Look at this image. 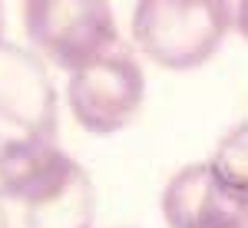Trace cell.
Returning <instances> with one entry per match:
<instances>
[{
    "label": "cell",
    "mask_w": 248,
    "mask_h": 228,
    "mask_svg": "<svg viewBox=\"0 0 248 228\" xmlns=\"http://www.w3.org/2000/svg\"><path fill=\"white\" fill-rule=\"evenodd\" d=\"M129 27L142 57L172 73L205 66L229 37L209 0H136Z\"/></svg>",
    "instance_id": "cell-1"
},
{
    "label": "cell",
    "mask_w": 248,
    "mask_h": 228,
    "mask_svg": "<svg viewBox=\"0 0 248 228\" xmlns=\"http://www.w3.org/2000/svg\"><path fill=\"white\" fill-rule=\"evenodd\" d=\"M23 30L33 53L66 73L119 46L109 0H23Z\"/></svg>",
    "instance_id": "cell-2"
},
{
    "label": "cell",
    "mask_w": 248,
    "mask_h": 228,
    "mask_svg": "<svg viewBox=\"0 0 248 228\" xmlns=\"http://www.w3.org/2000/svg\"><path fill=\"white\" fill-rule=\"evenodd\" d=\"M142 66L123 43L77 66L66 79V109L79 129L90 136H113L126 129L142 109Z\"/></svg>",
    "instance_id": "cell-3"
},
{
    "label": "cell",
    "mask_w": 248,
    "mask_h": 228,
    "mask_svg": "<svg viewBox=\"0 0 248 228\" xmlns=\"http://www.w3.org/2000/svg\"><path fill=\"white\" fill-rule=\"evenodd\" d=\"M60 96L50 79L46 60L0 40V122L14 133L57 139Z\"/></svg>",
    "instance_id": "cell-4"
},
{
    "label": "cell",
    "mask_w": 248,
    "mask_h": 228,
    "mask_svg": "<svg viewBox=\"0 0 248 228\" xmlns=\"http://www.w3.org/2000/svg\"><path fill=\"white\" fill-rule=\"evenodd\" d=\"M159 209L169 228H248V192L225 185L209 162H192L162 189Z\"/></svg>",
    "instance_id": "cell-5"
},
{
    "label": "cell",
    "mask_w": 248,
    "mask_h": 228,
    "mask_svg": "<svg viewBox=\"0 0 248 228\" xmlns=\"http://www.w3.org/2000/svg\"><path fill=\"white\" fill-rule=\"evenodd\" d=\"M73 162L77 159L66 155L50 136H7L0 142V195L23 205L50 189Z\"/></svg>",
    "instance_id": "cell-6"
},
{
    "label": "cell",
    "mask_w": 248,
    "mask_h": 228,
    "mask_svg": "<svg viewBox=\"0 0 248 228\" xmlns=\"http://www.w3.org/2000/svg\"><path fill=\"white\" fill-rule=\"evenodd\" d=\"M96 185L79 162L60 175L46 192L23 202V228H93Z\"/></svg>",
    "instance_id": "cell-7"
},
{
    "label": "cell",
    "mask_w": 248,
    "mask_h": 228,
    "mask_svg": "<svg viewBox=\"0 0 248 228\" xmlns=\"http://www.w3.org/2000/svg\"><path fill=\"white\" fill-rule=\"evenodd\" d=\"M209 169L232 189L248 192V119H242L238 126H232L229 133L218 139V146L209 159Z\"/></svg>",
    "instance_id": "cell-8"
},
{
    "label": "cell",
    "mask_w": 248,
    "mask_h": 228,
    "mask_svg": "<svg viewBox=\"0 0 248 228\" xmlns=\"http://www.w3.org/2000/svg\"><path fill=\"white\" fill-rule=\"evenodd\" d=\"M225 33H235L248 43V0H209Z\"/></svg>",
    "instance_id": "cell-9"
},
{
    "label": "cell",
    "mask_w": 248,
    "mask_h": 228,
    "mask_svg": "<svg viewBox=\"0 0 248 228\" xmlns=\"http://www.w3.org/2000/svg\"><path fill=\"white\" fill-rule=\"evenodd\" d=\"M0 228H10V212H7V198L0 195Z\"/></svg>",
    "instance_id": "cell-10"
},
{
    "label": "cell",
    "mask_w": 248,
    "mask_h": 228,
    "mask_svg": "<svg viewBox=\"0 0 248 228\" xmlns=\"http://www.w3.org/2000/svg\"><path fill=\"white\" fill-rule=\"evenodd\" d=\"M3 27H7V14H3V0H0V40H3Z\"/></svg>",
    "instance_id": "cell-11"
},
{
    "label": "cell",
    "mask_w": 248,
    "mask_h": 228,
    "mask_svg": "<svg viewBox=\"0 0 248 228\" xmlns=\"http://www.w3.org/2000/svg\"><path fill=\"white\" fill-rule=\"evenodd\" d=\"M3 139H7V136H3V133H0V142H3Z\"/></svg>",
    "instance_id": "cell-12"
}]
</instances>
